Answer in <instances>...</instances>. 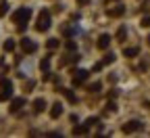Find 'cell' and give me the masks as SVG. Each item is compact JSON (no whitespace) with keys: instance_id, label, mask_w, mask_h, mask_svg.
Wrapping results in <instances>:
<instances>
[{"instance_id":"1","label":"cell","mask_w":150,"mask_h":138,"mask_svg":"<svg viewBox=\"0 0 150 138\" xmlns=\"http://www.w3.org/2000/svg\"><path fill=\"white\" fill-rule=\"evenodd\" d=\"M48 27H50V13H48V11H42L40 17H38V25H35V29H38V31H46Z\"/></svg>"},{"instance_id":"2","label":"cell","mask_w":150,"mask_h":138,"mask_svg":"<svg viewBox=\"0 0 150 138\" xmlns=\"http://www.w3.org/2000/svg\"><path fill=\"white\" fill-rule=\"evenodd\" d=\"M29 17H31V11H29V9H19V11H17V13L13 15V21H15V23H21V25H23V23L27 21Z\"/></svg>"},{"instance_id":"3","label":"cell","mask_w":150,"mask_h":138,"mask_svg":"<svg viewBox=\"0 0 150 138\" xmlns=\"http://www.w3.org/2000/svg\"><path fill=\"white\" fill-rule=\"evenodd\" d=\"M75 73H77V75L73 77V86H79V84H83V82L88 80V75H90L86 69H79V71H75Z\"/></svg>"},{"instance_id":"4","label":"cell","mask_w":150,"mask_h":138,"mask_svg":"<svg viewBox=\"0 0 150 138\" xmlns=\"http://www.w3.org/2000/svg\"><path fill=\"white\" fill-rule=\"evenodd\" d=\"M140 128H142L140 122H127V124L123 126V132H125V134H131V132H136V130H140Z\"/></svg>"},{"instance_id":"5","label":"cell","mask_w":150,"mask_h":138,"mask_svg":"<svg viewBox=\"0 0 150 138\" xmlns=\"http://www.w3.org/2000/svg\"><path fill=\"white\" fill-rule=\"evenodd\" d=\"M108 44H110V36H108V34H102V36L98 38V48H100V50H106Z\"/></svg>"},{"instance_id":"6","label":"cell","mask_w":150,"mask_h":138,"mask_svg":"<svg viewBox=\"0 0 150 138\" xmlns=\"http://www.w3.org/2000/svg\"><path fill=\"white\" fill-rule=\"evenodd\" d=\"M21 46H23V50L25 52H33L38 46H35V42H31L29 38H25V40H21Z\"/></svg>"},{"instance_id":"7","label":"cell","mask_w":150,"mask_h":138,"mask_svg":"<svg viewBox=\"0 0 150 138\" xmlns=\"http://www.w3.org/2000/svg\"><path fill=\"white\" fill-rule=\"evenodd\" d=\"M44 109H46V101H44V98H35V101H33V111L42 113Z\"/></svg>"},{"instance_id":"8","label":"cell","mask_w":150,"mask_h":138,"mask_svg":"<svg viewBox=\"0 0 150 138\" xmlns=\"http://www.w3.org/2000/svg\"><path fill=\"white\" fill-rule=\"evenodd\" d=\"M61 113H63V105H61V103H54L52 109H50V117H54V119H56V117H61Z\"/></svg>"},{"instance_id":"9","label":"cell","mask_w":150,"mask_h":138,"mask_svg":"<svg viewBox=\"0 0 150 138\" xmlns=\"http://www.w3.org/2000/svg\"><path fill=\"white\" fill-rule=\"evenodd\" d=\"M23 105H25V98H15V101L11 103V111H19Z\"/></svg>"},{"instance_id":"10","label":"cell","mask_w":150,"mask_h":138,"mask_svg":"<svg viewBox=\"0 0 150 138\" xmlns=\"http://www.w3.org/2000/svg\"><path fill=\"white\" fill-rule=\"evenodd\" d=\"M123 13H125V9H123V6H115V9H110V11H108V15H110V17H121Z\"/></svg>"},{"instance_id":"11","label":"cell","mask_w":150,"mask_h":138,"mask_svg":"<svg viewBox=\"0 0 150 138\" xmlns=\"http://www.w3.org/2000/svg\"><path fill=\"white\" fill-rule=\"evenodd\" d=\"M59 92H63V94L67 96V101H69V103H75V101H77V98H75V94H73L71 90H65V88H61Z\"/></svg>"},{"instance_id":"12","label":"cell","mask_w":150,"mask_h":138,"mask_svg":"<svg viewBox=\"0 0 150 138\" xmlns=\"http://www.w3.org/2000/svg\"><path fill=\"white\" fill-rule=\"evenodd\" d=\"M138 52H140V48H138V46H131V48H125V52H123V54H125V56H136Z\"/></svg>"},{"instance_id":"13","label":"cell","mask_w":150,"mask_h":138,"mask_svg":"<svg viewBox=\"0 0 150 138\" xmlns=\"http://www.w3.org/2000/svg\"><path fill=\"white\" fill-rule=\"evenodd\" d=\"M73 134H75V136H79V134H88V126H77V128L73 130Z\"/></svg>"},{"instance_id":"14","label":"cell","mask_w":150,"mask_h":138,"mask_svg":"<svg viewBox=\"0 0 150 138\" xmlns=\"http://www.w3.org/2000/svg\"><path fill=\"white\" fill-rule=\"evenodd\" d=\"M50 50H54V48H59V40H56V38H50L48 40V44H46Z\"/></svg>"},{"instance_id":"15","label":"cell","mask_w":150,"mask_h":138,"mask_svg":"<svg viewBox=\"0 0 150 138\" xmlns=\"http://www.w3.org/2000/svg\"><path fill=\"white\" fill-rule=\"evenodd\" d=\"M0 86H2V90H11V88H13V84H11L8 80H2V82H0Z\"/></svg>"},{"instance_id":"16","label":"cell","mask_w":150,"mask_h":138,"mask_svg":"<svg viewBox=\"0 0 150 138\" xmlns=\"http://www.w3.org/2000/svg\"><path fill=\"white\" fill-rule=\"evenodd\" d=\"M112 61H115V54H106L104 61H102V65H108V63H112Z\"/></svg>"},{"instance_id":"17","label":"cell","mask_w":150,"mask_h":138,"mask_svg":"<svg viewBox=\"0 0 150 138\" xmlns=\"http://www.w3.org/2000/svg\"><path fill=\"white\" fill-rule=\"evenodd\" d=\"M4 50H15V42L13 40H6L4 42Z\"/></svg>"},{"instance_id":"18","label":"cell","mask_w":150,"mask_h":138,"mask_svg":"<svg viewBox=\"0 0 150 138\" xmlns=\"http://www.w3.org/2000/svg\"><path fill=\"white\" fill-rule=\"evenodd\" d=\"M117 40H121V42L125 40V27H121V29L117 31Z\"/></svg>"},{"instance_id":"19","label":"cell","mask_w":150,"mask_h":138,"mask_svg":"<svg viewBox=\"0 0 150 138\" xmlns=\"http://www.w3.org/2000/svg\"><path fill=\"white\" fill-rule=\"evenodd\" d=\"M11 94H13V90H4L2 94H0V101H6V98H8Z\"/></svg>"},{"instance_id":"20","label":"cell","mask_w":150,"mask_h":138,"mask_svg":"<svg viewBox=\"0 0 150 138\" xmlns=\"http://www.w3.org/2000/svg\"><path fill=\"white\" fill-rule=\"evenodd\" d=\"M6 11H8V4H6V2H2V4H0V17L6 15Z\"/></svg>"},{"instance_id":"21","label":"cell","mask_w":150,"mask_h":138,"mask_svg":"<svg viewBox=\"0 0 150 138\" xmlns=\"http://www.w3.org/2000/svg\"><path fill=\"white\" fill-rule=\"evenodd\" d=\"M40 67H42V69H44V71H46V69H48V67H50V59H44V61H42V63H40Z\"/></svg>"},{"instance_id":"22","label":"cell","mask_w":150,"mask_h":138,"mask_svg":"<svg viewBox=\"0 0 150 138\" xmlns=\"http://www.w3.org/2000/svg\"><path fill=\"white\" fill-rule=\"evenodd\" d=\"M100 86H102V84H100V82H96V84H92V86H90V90H92V92H98V90H100Z\"/></svg>"},{"instance_id":"23","label":"cell","mask_w":150,"mask_h":138,"mask_svg":"<svg viewBox=\"0 0 150 138\" xmlns=\"http://www.w3.org/2000/svg\"><path fill=\"white\" fill-rule=\"evenodd\" d=\"M96 124H98V119H94V117H90V119L86 122V126H88V128H90V126H96Z\"/></svg>"},{"instance_id":"24","label":"cell","mask_w":150,"mask_h":138,"mask_svg":"<svg viewBox=\"0 0 150 138\" xmlns=\"http://www.w3.org/2000/svg\"><path fill=\"white\" fill-rule=\"evenodd\" d=\"M142 25H144V27H150V17H144V19H142Z\"/></svg>"},{"instance_id":"25","label":"cell","mask_w":150,"mask_h":138,"mask_svg":"<svg viewBox=\"0 0 150 138\" xmlns=\"http://www.w3.org/2000/svg\"><path fill=\"white\" fill-rule=\"evenodd\" d=\"M77 2H79V4H88V0H77Z\"/></svg>"},{"instance_id":"26","label":"cell","mask_w":150,"mask_h":138,"mask_svg":"<svg viewBox=\"0 0 150 138\" xmlns=\"http://www.w3.org/2000/svg\"><path fill=\"white\" fill-rule=\"evenodd\" d=\"M148 44H150V36H148Z\"/></svg>"}]
</instances>
